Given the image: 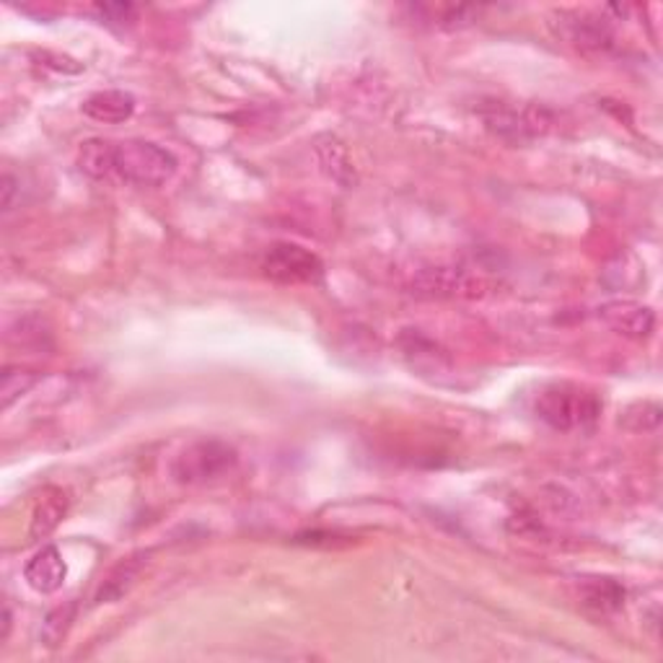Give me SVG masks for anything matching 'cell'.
Listing matches in <instances>:
<instances>
[{
  "instance_id": "obj_1",
  "label": "cell",
  "mask_w": 663,
  "mask_h": 663,
  "mask_svg": "<svg viewBox=\"0 0 663 663\" xmlns=\"http://www.w3.org/2000/svg\"><path fill=\"white\" fill-rule=\"evenodd\" d=\"M604 401L599 394L575 381H552L541 386L537 399H534V412L541 423H547L552 431L575 433L596 425L601 418Z\"/></svg>"
},
{
  "instance_id": "obj_2",
  "label": "cell",
  "mask_w": 663,
  "mask_h": 663,
  "mask_svg": "<svg viewBox=\"0 0 663 663\" xmlns=\"http://www.w3.org/2000/svg\"><path fill=\"white\" fill-rule=\"evenodd\" d=\"M239 464V451L220 438H203L184 446L171 459L169 474L174 482L187 487L207 485V482L224 480Z\"/></svg>"
},
{
  "instance_id": "obj_3",
  "label": "cell",
  "mask_w": 663,
  "mask_h": 663,
  "mask_svg": "<svg viewBox=\"0 0 663 663\" xmlns=\"http://www.w3.org/2000/svg\"><path fill=\"white\" fill-rule=\"evenodd\" d=\"M179 161L171 151L151 140H119L115 143V177L136 187H161L177 174Z\"/></svg>"
},
{
  "instance_id": "obj_4",
  "label": "cell",
  "mask_w": 663,
  "mask_h": 663,
  "mask_svg": "<svg viewBox=\"0 0 663 663\" xmlns=\"http://www.w3.org/2000/svg\"><path fill=\"white\" fill-rule=\"evenodd\" d=\"M263 272L272 283L280 285H306L317 283L324 275V265L321 259L306 246L293 244V241H278L263 257Z\"/></svg>"
},
{
  "instance_id": "obj_5",
  "label": "cell",
  "mask_w": 663,
  "mask_h": 663,
  "mask_svg": "<svg viewBox=\"0 0 663 663\" xmlns=\"http://www.w3.org/2000/svg\"><path fill=\"white\" fill-rule=\"evenodd\" d=\"M482 119L490 127L495 136L511 143H526V140L545 136L552 125L547 110L541 106H524V110H513V106L493 104L490 112H482Z\"/></svg>"
},
{
  "instance_id": "obj_6",
  "label": "cell",
  "mask_w": 663,
  "mask_h": 663,
  "mask_svg": "<svg viewBox=\"0 0 663 663\" xmlns=\"http://www.w3.org/2000/svg\"><path fill=\"white\" fill-rule=\"evenodd\" d=\"M418 296L431 298H474L485 296L487 285L477 275L464 270H451V267H438V270H425L415 278L412 283Z\"/></svg>"
},
{
  "instance_id": "obj_7",
  "label": "cell",
  "mask_w": 663,
  "mask_h": 663,
  "mask_svg": "<svg viewBox=\"0 0 663 663\" xmlns=\"http://www.w3.org/2000/svg\"><path fill=\"white\" fill-rule=\"evenodd\" d=\"M599 319L609 330L635 340V343L651 340L655 332V311L651 306L638 304V301H609L599 309Z\"/></svg>"
},
{
  "instance_id": "obj_8",
  "label": "cell",
  "mask_w": 663,
  "mask_h": 663,
  "mask_svg": "<svg viewBox=\"0 0 663 663\" xmlns=\"http://www.w3.org/2000/svg\"><path fill=\"white\" fill-rule=\"evenodd\" d=\"M560 35L586 52H601L612 47V26L607 18L594 13H565L560 22Z\"/></svg>"
},
{
  "instance_id": "obj_9",
  "label": "cell",
  "mask_w": 663,
  "mask_h": 663,
  "mask_svg": "<svg viewBox=\"0 0 663 663\" xmlns=\"http://www.w3.org/2000/svg\"><path fill=\"white\" fill-rule=\"evenodd\" d=\"M24 578L31 591L37 594H55L63 588L65 578H68V562L63 560L58 547L47 545L26 562Z\"/></svg>"
},
{
  "instance_id": "obj_10",
  "label": "cell",
  "mask_w": 663,
  "mask_h": 663,
  "mask_svg": "<svg viewBox=\"0 0 663 663\" xmlns=\"http://www.w3.org/2000/svg\"><path fill=\"white\" fill-rule=\"evenodd\" d=\"M71 508V495L63 487L50 485L39 493L35 508H31L29 519V537L31 539H47L55 528L63 524V519L68 515Z\"/></svg>"
},
{
  "instance_id": "obj_11",
  "label": "cell",
  "mask_w": 663,
  "mask_h": 663,
  "mask_svg": "<svg viewBox=\"0 0 663 663\" xmlns=\"http://www.w3.org/2000/svg\"><path fill=\"white\" fill-rule=\"evenodd\" d=\"M84 115L93 119V123H104V125H119L127 123L132 115H136V97L130 91L123 89H106L97 91L80 104Z\"/></svg>"
},
{
  "instance_id": "obj_12",
  "label": "cell",
  "mask_w": 663,
  "mask_h": 663,
  "mask_svg": "<svg viewBox=\"0 0 663 663\" xmlns=\"http://www.w3.org/2000/svg\"><path fill=\"white\" fill-rule=\"evenodd\" d=\"M581 604L599 614H614L625 607L627 591L614 578H584L578 586Z\"/></svg>"
},
{
  "instance_id": "obj_13",
  "label": "cell",
  "mask_w": 663,
  "mask_h": 663,
  "mask_svg": "<svg viewBox=\"0 0 663 663\" xmlns=\"http://www.w3.org/2000/svg\"><path fill=\"white\" fill-rule=\"evenodd\" d=\"M314 151H317V158L321 164V171L327 174V177L332 179V182H337L340 187H353L355 184V166L350 161V153L343 143H340L334 136H321L317 140V145H314Z\"/></svg>"
},
{
  "instance_id": "obj_14",
  "label": "cell",
  "mask_w": 663,
  "mask_h": 663,
  "mask_svg": "<svg viewBox=\"0 0 663 663\" xmlns=\"http://www.w3.org/2000/svg\"><path fill=\"white\" fill-rule=\"evenodd\" d=\"M5 340L11 345L22 347V350H50L52 347V330L44 317L39 314H24L16 317L5 330Z\"/></svg>"
},
{
  "instance_id": "obj_15",
  "label": "cell",
  "mask_w": 663,
  "mask_h": 663,
  "mask_svg": "<svg viewBox=\"0 0 663 663\" xmlns=\"http://www.w3.org/2000/svg\"><path fill=\"white\" fill-rule=\"evenodd\" d=\"M145 568V554H132V558H127L119 562L117 568H112V573L106 575L102 588H99L97 594V604H112V601H119L123 596L130 591L132 586H136L138 575L143 573Z\"/></svg>"
},
{
  "instance_id": "obj_16",
  "label": "cell",
  "mask_w": 663,
  "mask_h": 663,
  "mask_svg": "<svg viewBox=\"0 0 663 663\" xmlns=\"http://www.w3.org/2000/svg\"><path fill=\"white\" fill-rule=\"evenodd\" d=\"M78 169L91 179L115 177V143L104 138H91L80 143Z\"/></svg>"
},
{
  "instance_id": "obj_17",
  "label": "cell",
  "mask_w": 663,
  "mask_h": 663,
  "mask_svg": "<svg viewBox=\"0 0 663 663\" xmlns=\"http://www.w3.org/2000/svg\"><path fill=\"white\" fill-rule=\"evenodd\" d=\"M39 373L24 366H5L0 377V407L9 410L13 401H18L24 394H29L37 386Z\"/></svg>"
},
{
  "instance_id": "obj_18",
  "label": "cell",
  "mask_w": 663,
  "mask_h": 663,
  "mask_svg": "<svg viewBox=\"0 0 663 663\" xmlns=\"http://www.w3.org/2000/svg\"><path fill=\"white\" fill-rule=\"evenodd\" d=\"M73 617H76V601H65V604L52 609V612L42 620V629H39V640H42V646L58 648L60 642L65 640V635H68Z\"/></svg>"
},
{
  "instance_id": "obj_19",
  "label": "cell",
  "mask_w": 663,
  "mask_h": 663,
  "mask_svg": "<svg viewBox=\"0 0 663 663\" xmlns=\"http://www.w3.org/2000/svg\"><path fill=\"white\" fill-rule=\"evenodd\" d=\"M661 415L659 401H635L622 415L620 423L633 433H651L661 425Z\"/></svg>"
},
{
  "instance_id": "obj_20",
  "label": "cell",
  "mask_w": 663,
  "mask_h": 663,
  "mask_svg": "<svg viewBox=\"0 0 663 663\" xmlns=\"http://www.w3.org/2000/svg\"><path fill=\"white\" fill-rule=\"evenodd\" d=\"M97 11L102 13V18H106L110 24H125L136 18V5L130 3H104L97 5Z\"/></svg>"
},
{
  "instance_id": "obj_21",
  "label": "cell",
  "mask_w": 663,
  "mask_h": 663,
  "mask_svg": "<svg viewBox=\"0 0 663 663\" xmlns=\"http://www.w3.org/2000/svg\"><path fill=\"white\" fill-rule=\"evenodd\" d=\"M13 195H16V179L11 174L3 177V211H11L13 207Z\"/></svg>"
},
{
  "instance_id": "obj_22",
  "label": "cell",
  "mask_w": 663,
  "mask_h": 663,
  "mask_svg": "<svg viewBox=\"0 0 663 663\" xmlns=\"http://www.w3.org/2000/svg\"><path fill=\"white\" fill-rule=\"evenodd\" d=\"M9 633H11V609L9 604L3 607V635H0V640H9Z\"/></svg>"
}]
</instances>
